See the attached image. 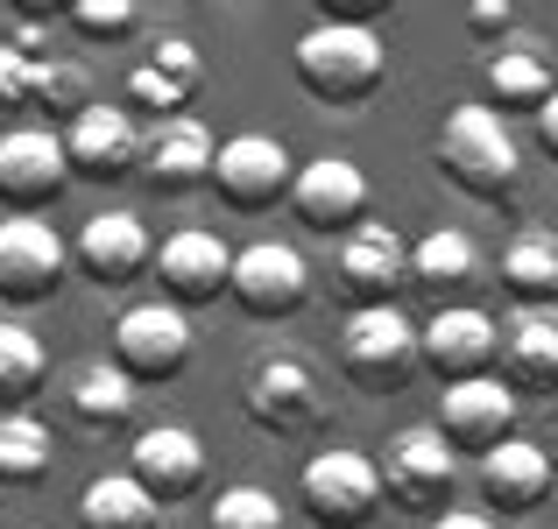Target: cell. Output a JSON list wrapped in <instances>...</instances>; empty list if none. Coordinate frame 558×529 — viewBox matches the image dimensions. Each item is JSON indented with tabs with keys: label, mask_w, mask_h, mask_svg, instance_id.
<instances>
[{
	"label": "cell",
	"mask_w": 558,
	"mask_h": 529,
	"mask_svg": "<svg viewBox=\"0 0 558 529\" xmlns=\"http://www.w3.org/2000/svg\"><path fill=\"white\" fill-rule=\"evenodd\" d=\"M290 64H298V85L312 99L354 107V99H368L375 85L389 78V42H381L368 22H312L290 42Z\"/></svg>",
	"instance_id": "cell-1"
},
{
	"label": "cell",
	"mask_w": 558,
	"mask_h": 529,
	"mask_svg": "<svg viewBox=\"0 0 558 529\" xmlns=\"http://www.w3.org/2000/svg\"><path fill=\"white\" fill-rule=\"evenodd\" d=\"M523 170V149L509 135V113L488 107V99H466V107L446 113L438 127V176L460 184L466 198H509Z\"/></svg>",
	"instance_id": "cell-2"
},
{
	"label": "cell",
	"mask_w": 558,
	"mask_h": 529,
	"mask_svg": "<svg viewBox=\"0 0 558 529\" xmlns=\"http://www.w3.org/2000/svg\"><path fill=\"white\" fill-rule=\"evenodd\" d=\"M241 409L276 438H298L326 423V374H318L312 353L298 346H262L241 374Z\"/></svg>",
	"instance_id": "cell-3"
},
{
	"label": "cell",
	"mask_w": 558,
	"mask_h": 529,
	"mask_svg": "<svg viewBox=\"0 0 558 529\" xmlns=\"http://www.w3.org/2000/svg\"><path fill=\"white\" fill-rule=\"evenodd\" d=\"M340 374L361 395H396L417 374V318H403L396 304H361L340 325Z\"/></svg>",
	"instance_id": "cell-4"
},
{
	"label": "cell",
	"mask_w": 558,
	"mask_h": 529,
	"mask_svg": "<svg viewBox=\"0 0 558 529\" xmlns=\"http://www.w3.org/2000/svg\"><path fill=\"white\" fill-rule=\"evenodd\" d=\"M381 494H389L396 508H410V516L432 522L438 508H452V480H460V445H452L438 423H410V431H396L389 445H381Z\"/></svg>",
	"instance_id": "cell-5"
},
{
	"label": "cell",
	"mask_w": 558,
	"mask_h": 529,
	"mask_svg": "<svg viewBox=\"0 0 558 529\" xmlns=\"http://www.w3.org/2000/svg\"><path fill=\"white\" fill-rule=\"evenodd\" d=\"M298 494H304V516L318 529H368L381 516V466L354 445H332V452H312L298 473Z\"/></svg>",
	"instance_id": "cell-6"
},
{
	"label": "cell",
	"mask_w": 558,
	"mask_h": 529,
	"mask_svg": "<svg viewBox=\"0 0 558 529\" xmlns=\"http://www.w3.org/2000/svg\"><path fill=\"white\" fill-rule=\"evenodd\" d=\"M191 346H198L191 311L170 304V297H142L113 318V360H121V374L135 381V389L142 381H178L191 367Z\"/></svg>",
	"instance_id": "cell-7"
},
{
	"label": "cell",
	"mask_w": 558,
	"mask_h": 529,
	"mask_svg": "<svg viewBox=\"0 0 558 529\" xmlns=\"http://www.w3.org/2000/svg\"><path fill=\"white\" fill-rule=\"evenodd\" d=\"M290 184H298V156L283 149L276 135H227L213 156V190L219 205H233V212H276V205H290Z\"/></svg>",
	"instance_id": "cell-8"
},
{
	"label": "cell",
	"mask_w": 558,
	"mask_h": 529,
	"mask_svg": "<svg viewBox=\"0 0 558 529\" xmlns=\"http://www.w3.org/2000/svg\"><path fill=\"white\" fill-rule=\"evenodd\" d=\"M410 283V241L381 219H361V226L340 233L332 247V290H340L347 311L361 304H396V290Z\"/></svg>",
	"instance_id": "cell-9"
},
{
	"label": "cell",
	"mask_w": 558,
	"mask_h": 529,
	"mask_svg": "<svg viewBox=\"0 0 558 529\" xmlns=\"http://www.w3.org/2000/svg\"><path fill=\"white\" fill-rule=\"evenodd\" d=\"M71 269V241L43 212H0V304L57 297Z\"/></svg>",
	"instance_id": "cell-10"
},
{
	"label": "cell",
	"mask_w": 558,
	"mask_h": 529,
	"mask_svg": "<svg viewBox=\"0 0 558 529\" xmlns=\"http://www.w3.org/2000/svg\"><path fill=\"white\" fill-rule=\"evenodd\" d=\"M227 297L241 304L247 318H298L304 297H312V261L290 241H247V247H233Z\"/></svg>",
	"instance_id": "cell-11"
},
{
	"label": "cell",
	"mask_w": 558,
	"mask_h": 529,
	"mask_svg": "<svg viewBox=\"0 0 558 529\" xmlns=\"http://www.w3.org/2000/svg\"><path fill=\"white\" fill-rule=\"evenodd\" d=\"M64 184H71V156L50 121L0 127V205L8 212H43V205L64 198Z\"/></svg>",
	"instance_id": "cell-12"
},
{
	"label": "cell",
	"mask_w": 558,
	"mask_h": 529,
	"mask_svg": "<svg viewBox=\"0 0 558 529\" xmlns=\"http://www.w3.org/2000/svg\"><path fill=\"white\" fill-rule=\"evenodd\" d=\"M495 346H502V325L481 304H438L417 325V367H432L438 381L495 374Z\"/></svg>",
	"instance_id": "cell-13"
},
{
	"label": "cell",
	"mask_w": 558,
	"mask_h": 529,
	"mask_svg": "<svg viewBox=\"0 0 558 529\" xmlns=\"http://www.w3.org/2000/svg\"><path fill=\"white\" fill-rule=\"evenodd\" d=\"M64 156H71V176H85V184H121L128 170H142L135 107H121V99H93L85 113H71Z\"/></svg>",
	"instance_id": "cell-14"
},
{
	"label": "cell",
	"mask_w": 558,
	"mask_h": 529,
	"mask_svg": "<svg viewBox=\"0 0 558 529\" xmlns=\"http://www.w3.org/2000/svg\"><path fill=\"white\" fill-rule=\"evenodd\" d=\"M149 275H156V297L198 311V304H219V297H227V283H233V247L219 241V233H205V226H184V233H170V241L156 247Z\"/></svg>",
	"instance_id": "cell-15"
},
{
	"label": "cell",
	"mask_w": 558,
	"mask_h": 529,
	"mask_svg": "<svg viewBox=\"0 0 558 529\" xmlns=\"http://www.w3.org/2000/svg\"><path fill=\"white\" fill-rule=\"evenodd\" d=\"M438 431L452 438L460 452H495L502 438H517V389L502 374H474V381H446L438 389Z\"/></svg>",
	"instance_id": "cell-16"
},
{
	"label": "cell",
	"mask_w": 558,
	"mask_h": 529,
	"mask_svg": "<svg viewBox=\"0 0 558 529\" xmlns=\"http://www.w3.org/2000/svg\"><path fill=\"white\" fill-rule=\"evenodd\" d=\"M213 156H219V142L198 113H170V121H156L149 135H142V176H149L163 198H184V190L213 184Z\"/></svg>",
	"instance_id": "cell-17"
},
{
	"label": "cell",
	"mask_w": 558,
	"mask_h": 529,
	"mask_svg": "<svg viewBox=\"0 0 558 529\" xmlns=\"http://www.w3.org/2000/svg\"><path fill=\"white\" fill-rule=\"evenodd\" d=\"M290 212L312 233H347L368 212V176H361V163H347V156H312V163H298Z\"/></svg>",
	"instance_id": "cell-18"
},
{
	"label": "cell",
	"mask_w": 558,
	"mask_h": 529,
	"mask_svg": "<svg viewBox=\"0 0 558 529\" xmlns=\"http://www.w3.org/2000/svg\"><path fill=\"white\" fill-rule=\"evenodd\" d=\"M495 374H502L509 389L558 395V304H517V311L502 318Z\"/></svg>",
	"instance_id": "cell-19"
},
{
	"label": "cell",
	"mask_w": 558,
	"mask_h": 529,
	"mask_svg": "<svg viewBox=\"0 0 558 529\" xmlns=\"http://www.w3.org/2000/svg\"><path fill=\"white\" fill-rule=\"evenodd\" d=\"M71 261H78L99 290H121V283H135V275H149L156 241L135 212H93L78 226V241H71Z\"/></svg>",
	"instance_id": "cell-20"
},
{
	"label": "cell",
	"mask_w": 558,
	"mask_h": 529,
	"mask_svg": "<svg viewBox=\"0 0 558 529\" xmlns=\"http://www.w3.org/2000/svg\"><path fill=\"white\" fill-rule=\"evenodd\" d=\"M128 473H135L163 508L184 502V494L205 480V445H198V431H184V423H149V431L128 445Z\"/></svg>",
	"instance_id": "cell-21"
},
{
	"label": "cell",
	"mask_w": 558,
	"mask_h": 529,
	"mask_svg": "<svg viewBox=\"0 0 558 529\" xmlns=\"http://www.w3.org/2000/svg\"><path fill=\"white\" fill-rule=\"evenodd\" d=\"M481 494L502 516H537L551 494V452L531 438H502L495 452H481Z\"/></svg>",
	"instance_id": "cell-22"
},
{
	"label": "cell",
	"mask_w": 558,
	"mask_h": 529,
	"mask_svg": "<svg viewBox=\"0 0 558 529\" xmlns=\"http://www.w3.org/2000/svg\"><path fill=\"white\" fill-rule=\"evenodd\" d=\"M474 275H481V247H474V233L438 226V233H424V241H410V283H417L432 304H466Z\"/></svg>",
	"instance_id": "cell-23"
},
{
	"label": "cell",
	"mask_w": 558,
	"mask_h": 529,
	"mask_svg": "<svg viewBox=\"0 0 558 529\" xmlns=\"http://www.w3.org/2000/svg\"><path fill=\"white\" fill-rule=\"evenodd\" d=\"M64 409L85 431H121L135 417V381L121 374V360H78L64 374Z\"/></svg>",
	"instance_id": "cell-24"
},
{
	"label": "cell",
	"mask_w": 558,
	"mask_h": 529,
	"mask_svg": "<svg viewBox=\"0 0 558 529\" xmlns=\"http://www.w3.org/2000/svg\"><path fill=\"white\" fill-rule=\"evenodd\" d=\"M558 93V71L551 57L537 50V42H502V50H488V107L502 113H537L545 99Z\"/></svg>",
	"instance_id": "cell-25"
},
{
	"label": "cell",
	"mask_w": 558,
	"mask_h": 529,
	"mask_svg": "<svg viewBox=\"0 0 558 529\" xmlns=\"http://www.w3.org/2000/svg\"><path fill=\"white\" fill-rule=\"evenodd\" d=\"M163 522V502L142 488L135 473H93L78 488V529H156Z\"/></svg>",
	"instance_id": "cell-26"
},
{
	"label": "cell",
	"mask_w": 558,
	"mask_h": 529,
	"mask_svg": "<svg viewBox=\"0 0 558 529\" xmlns=\"http://www.w3.org/2000/svg\"><path fill=\"white\" fill-rule=\"evenodd\" d=\"M50 466H57L50 423H43L36 409H0V488L22 494V488H36Z\"/></svg>",
	"instance_id": "cell-27"
},
{
	"label": "cell",
	"mask_w": 558,
	"mask_h": 529,
	"mask_svg": "<svg viewBox=\"0 0 558 529\" xmlns=\"http://www.w3.org/2000/svg\"><path fill=\"white\" fill-rule=\"evenodd\" d=\"M502 290L517 304H558V233L551 226H523L502 247Z\"/></svg>",
	"instance_id": "cell-28"
},
{
	"label": "cell",
	"mask_w": 558,
	"mask_h": 529,
	"mask_svg": "<svg viewBox=\"0 0 558 529\" xmlns=\"http://www.w3.org/2000/svg\"><path fill=\"white\" fill-rule=\"evenodd\" d=\"M50 389V353L28 325L0 318V409H28L36 395Z\"/></svg>",
	"instance_id": "cell-29"
},
{
	"label": "cell",
	"mask_w": 558,
	"mask_h": 529,
	"mask_svg": "<svg viewBox=\"0 0 558 529\" xmlns=\"http://www.w3.org/2000/svg\"><path fill=\"white\" fill-rule=\"evenodd\" d=\"M205 529H283V502H276L269 488H255V480H241V488H219L213 494Z\"/></svg>",
	"instance_id": "cell-30"
},
{
	"label": "cell",
	"mask_w": 558,
	"mask_h": 529,
	"mask_svg": "<svg viewBox=\"0 0 558 529\" xmlns=\"http://www.w3.org/2000/svg\"><path fill=\"white\" fill-rule=\"evenodd\" d=\"M28 107L43 113H85L93 107V78H85V64H71V57H36V93H28Z\"/></svg>",
	"instance_id": "cell-31"
},
{
	"label": "cell",
	"mask_w": 558,
	"mask_h": 529,
	"mask_svg": "<svg viewBox=\"0 0 558 529\" xmlns=\"http://www.w3.org/2000/svg\"><path fill=\"white\" fill-rule=\"evenodd\" d=\"M184 99H191V85L163 78L156 64H135V71H128V107H142V113H156V121H170V113H184Z\"/></svg>",
	"instance_id": "cell-32"
},
{
	"label": "cell",
	"mask_w": 558,
	"mask_h": 529,
	"mask_svg": "<svg viewBox=\"0 0 558 529\" xmlns=\"http://www.w3.org/2000/svg\"><path fill=\"white\" fill-rule=\"evenodd\" d=\"M71 22H78L85 36L113 42V36H128V28L142 22V0H71Z\"/></svg>",
	"instance_id": "cell-33"
},
{
	"label": "cell",
	"mask_w": 558,
	"mask_h": 529,
	"mask_svg": "<svg viewBox=\"0 0 558 529\" xmlns=\"http://www.w3.org/2000/svg\"><path fill=\"white\" fill-rule=\"evenodd\" d=\"M28 93H36V57L22 42H0V113L28 107Z\"/></svg>",
	"instance_id": "cell-34"
},
{
	"label": "cell",
	"mask_w": 558,
	"mask_h": 529,
	"mask_svg": "<svg viewBox=\"0 0 558 529\" xmlns=\"http://www.w3.org/2000/svg\"><path fill=\"white\" fill-rule=\"evenodd\" d=\"M149 64L163 71V78H178V85H198V42L191 36H156Z\"/></svg>",
	"instance_id": "cell-35"
},
{
	"label": "cell",
	"mask_w": 558,
	"mask_h": 529,
	"mask_svg": "<svg viewBox=\"0 0 558 529\" xmlns=\"http://www.w3.org/2000/svg\"><path fill=\"white\" fill-rule=\"evenodd\" d=\"M312 8H318V22H368L375 28L396 0H312Z\"/></svg>",
	"instance_id": "cell-36"
},
{
	"label": "cell",
	"mask_w": 558,
	"mask_h": 529,
	"mask_svg": "<svg viewBox=\"0 0 558 529\" xmlns=\"http://www.w3.org/2000/svg\"><path fill=\"white\" fill-rule=\"evenodd\" d=\"M466 22H474L481 36H495V28L517 22V8H509V0H474V8H466Z\"/></svg>",
	"instance_id": "cell-37"
},
{
	"label": "cell",
	"mask_w": 558,
	"mask_h": 529,
	"mask_svg": "<svg viewBox=\"0 0 558 529\" xmlns=\"http://www.w3.org/2000/svg\"><path fill=\"white\" fill-rule=\"evenodd\" d=\"M531 121H537V149H545V156H551V163H558V93H551V99H545V107H537V113H531Z\"/></svg>",
	"instance_id": "cell-38"
},
{
	"label": "cell",
	"mask_w": 558,
	"mask_h": 529,
	"mask_svg": "<svg viewBox=\"0 0 558 529\" xmlns=\"http://www.w3.org/2000/svg\"><path fill=\"white\" fill-rule=\"evenodd\" d=\"M424 529H495V516H481V508H438Z\"/></svg>",
	"instance_id": "cell-39"
},
{
	"label": "cell",
	"mask_w": 558,
	"mask_h": 529,
	"mask_svg": "<svg viewBox=\"0 0 558 529\" xmlns=\"http://www.w3.org/2000/svg\"><path fill=\"white\" fill-rule=\"evenodd\" d=\"M14 22H57V14H71V0H8Z\"/></svg>",
	"instance_id": "cell-40"
}]
</instances>
